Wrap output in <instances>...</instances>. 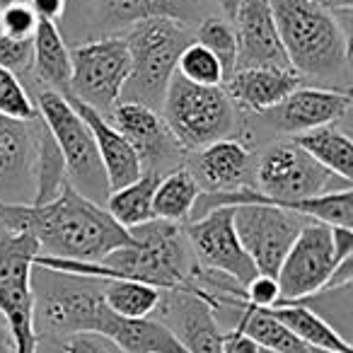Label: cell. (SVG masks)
I'll return each mask as SVG.
<instances>
[{
	"label": "cell",
	"mask_w": 353,
	"mask_h": 353,
	"mask_svg": "<svg viewBox=\"0 0 353 353\" xmlns=\"http://www.w3.org/2000/svg\"><path fill=\"white\" fill-rule=\"evenodd\" d=\"M0 225L30 235L39 256L73 261H99L119 247H131L133 237L102 203H94L65 184L44 203H0Z\"/></svg>",
	"instance_id": "cell-1"
},
{
	"label": "cell",
	"mask_w": 353,
	"mask_h": 353,
	"mask_svg": "<svg viewBox=\"0 0 353 353\" xmlns=\"http://www.w3.org/2000/svg\"><path fill=\"white\" fill-rule=\"evenodd\" d=\"M290 68L305 83L351 92V30L317 0H269Z\"/></svg>",
	"instance_id": "cell-2"
},
{
	"label": "cell",
	"mask_w": 353,
	"mask_h": 353,
	"mask_svg": "<svg viewBox=\"0 0 353 353\" xmlns=\"http://www.w3.org/2000/svg\"><path fill=\"white\" fill-rule=\"evenodd\" d=\"M32 319L39 341L61 343L73 334H104L114 312L104 303V279L32 266Z\"/></svg>",
	"instance_id": "cell-3"
},
{
	"label": "cell",
	"mask_w": 353,
	"mask_h": 353,
	"mask_svg": "<svg viewBox=\"0 0 353 353\" xmlns=\"http://www.w3.org/2000/svg\"><path fill=\"white\" fill-rule=\"evenodd\" d=\"M131 56V73L119 102H138L160 112L167 85L176 73V59L194 41V27L176 20L138 22L123 32Z\"/></svg>",
	"instance_id": "cell-4"
},
{
	"label": "cell",
	"mask_w": 353,
	"mask_h": 353,
	"mask_svg": "<svg viewBox=\"0 0 353 353\" xmlns=\"http://www.w3.org/2000/svg\"><path fill=\"white\" fill-rule=\"evenodd\" d=\"M160 114L189 152L221 138H237L242 126V112L223 85H194L176 73L167 85Z\"/></svg>",
	"instance_id": "cell-5"
},
{
	"label": "cell",
	"mask_w": 353,
	"mask_h": 353,
	"mask_svg": "<svg viewBox=\"0 0 353 353\" xmlns=\"http://www.w3.org/2000/svg\"><path fill=\"white\" fill-rule=\"evenodd\" d=\"M30 94L34 99L37 114L61 150L68 184L85 199L104 206L109 196V182L88 123L63 94L41 85H34Z\"/></svg>",
	"instance_id": "cell-6"
},
{
	"label": "cell",
	"mask_w": 353,
	"mask_h": 353,
	"mask_svg": "<svg viewBox=\"0 0 353 353\" xmlns=\"http://www.w3.org/2000/svg\"><path fill=\"white\" fill-rule=\"evenodd\" d=\"M128 73L131 56L123 34L85 39L70 46V83L63 97L78 99L107 117L121 97Z\"/></svg>",
	"instance_id": "cell-7"
},
{
	"label": "cell",
	"mask_w": 353,
	"mask_h": 353,
	"mask_svg": "<svg viewBox=\"0 0 353 353\" xmlns=\"http://www.w3.org/2000/svg\"><path fill=\"white\" fill-rule=\"evenodd\" d=\"M39 247L30 235L0 230V317L10 329L15 353H37V332L32 319V266Z\"/></svg>",
	"instance_id": "cell-8"
},
{
	"label": "cell",
	"mask_w": 353,
	"mask_h": 353,
	"mask_svg": "<svg viewBox=\"0 0 353 353\" xmlns=\"http://www.w3.org/2000/svg\"><path fill=\"white\" fill-rule=\"evenodd\" d=\"M230 208L232 225L256 274L276 279L281 261L310 218L276 208L271 203H240Z\"/></svg>",
	"instance_id": "cell-9"
},
{
	"label": "cell",
	"mask_w": 353,
	"mask_h": 353,
	"mask_svg": "<svg viewBox=\"0 0 353 353\" xmlns=\"http://www.w3.org/2000/svg\"><path fill=\"white\" fill-rule=\"evenodd\" d=\"M107 119L133 148L143 172L162 176L187 165L189 150L176 141L160 112L138 102H117Z\"/></svg>",
	"instance_id": "cell-10"
},
{
	"label": "cell",
	"mask_w": 353,
	"mask_h": 353,
	"mask_svg": "<svg viewBox=\"0 0 353 353\" xmlns=\"http://www.w3.org/2000/svg\"><path fill=\"white\" fill-rule=\"evenodd\" d=\"M334 269H336V259L332 250V228L317 221H307L276 274L281 293L279 303H293L324 288Z\"/></svg>",
	"instance_id": "cell-11"
},
{
	"label": "cell",
	"mask_w": 353,
	"mask_h": 353,
	"mask_svg": "<svg viewBox=\"0 0 353 353\" xmlns=\"http://www.w3.org/2000/svg\"><path fill=\"white\" fill-rule=\"evenodd\" d=\"M184 235H187L194 261L203 269L221 271L235 279L240 285H247L256 276L254 264L232 225L230 206L213 208L206 216L184 223Z\"/></svg>",
	"instance_id": "cell-12"
},
{
	"label": "cell",
	"mask_w": 353,
	"mask_h": 353,
	"mask_svg": "<svg viewBox=\"0 0 353 353\" xmlns=\"http://www.w3.org/2000/svg\"><path fill=\"white\" fill-rule=\"evenodd\" d=\"M351 112V92L319 85H303L283 102L256 114V126L274 136H298L319 126L339 123Z\"/></svg>",
	"instance_id": "cell-13"
},
{
	"label": "cell",
	"mask_w": 353,
	"mask_h": 353,
	"mask_svg": "<svg viewBox=\"0 0 353 353\" xmlns=\"http://www.w3.org/2000/svg\"><path fill=\"white\" fill-rule=\"evenodd\" d=\"M41 119L0 117V203H32L37 194Z\"/></svg>",
	"instance_id": "cell-14"
},
{
	"label": "cell",
	"mask_w": 353,
	"mask_h": 353,
	"mask_svg": "<svg viewBox=\"0 0 353 353\" xmlns=\"http://www.w3.org/2000/svg\"><path fill=\"white\" fill-rule=\"evenodd\" d=\"M150 317L160 319L187 353H223V332L213 307L189 288L162 290Z\"/></svg>",
	"instance_id": "cell-15"
},
{
	"label": "cell",
	"mask_w": 353,
	"mask_h": 353,
	"mask_svg": "<svg viewBox=\"0 0 353 353\" xmlns=\"http://www.w3.org/2000/svg\"><path fill=\"white\" fill-rule=\"evenodd\" d=\"M184 167L208 194L250 192L256 184V152L240 138H221L189 152Z\"/></svg>",
	"instance_id": "cell-16"
},
{
	"label": "cell",
	"mask_w": 353,
	"mask_h": 353,
	"mask_svg": "<svg viewBox=\"0 0 353 353\" xmlns=\"http://www.w3.org/2000/svg\"><path fill=\"white\" fill-rule=\"evenodd\" d=\"M88 6L83 20L94 37L123 34L148 20H176L194 27L208 15L201 0H90Z\"/></svg>",
	"instance_id": "cell-17"
},
{
	"label": "cell",
	"mask_w": 353,
	"mask_h": 353,
	"mask_svg": "<svg viewBox=\"0 0 353 353\" xmlns=\"http://www.w3.org/2000/svg\"><path fill=\"white\" fill-rule=\"evenodd\" d=\"M237 68H290L269 0H240L232 17Z\"/></svg>",
	"instance_id": "cell-18"
},
{
	"label": "cell",
	"mask_w": 353,
	"mask_h": 353,
	"mask_svg": "<svg viewBox=\"0 0 353 353\" xmlns=\"http://www.w3.org/2000/svg\"><path fill=\"white\" fill-rule=\"evenodd\" d=\"M307 85L293 68H237L223 83L240 112L261 114Z\"/></svg>",
	"instance_id": "cell-19"
},
{
	"label": "cell",
	"mask_w": 353,
	"mask_h": 353,
	"mask_svg": "<svg viewBox=\"0 0 353 353\" xmlns=\"http://www.w3.org/2000/svg\"><path fill=\"white\" fill-rule=\"evenodd\" d=\"M65 99L73 104L75 112L83 117V121L88 123L90 133H92L99 160H102V167H104V172H107L109 192H117V189L131 184L133 179H138V176L143 174L141 162H138L136 152L128 145L126 138L109 123V119L104 117V114L94 112L88 104L78 102V99H73V97H65Z\"/></svg>",
	"instance_id": "cell-20"
},
{
	"label": "cell",
	"mask_w": 353,
	"mask_h": 353,
	"mask_svg": "<svg viewBox=\"0 0 353 353\" xmlns=\"http://www.w3.org/2000/svg\"><path fill=\"white\" fill-rule=\"evenodd\" d=\"M30 78L41 88L59 94L68 92L70 83V46L63 32L54 22H39L32 37V70Z\"/></svg>",
	"instance_id": "cell-21"
},
{
	"label": "cell",
	"mask_w": 353,
	"mask_h": 353,
	"mask_svg": "<svg viewBox=\"0 0 353 353\" xmlns=\"http://www.w3.org/2000/svg\"><path fill=\"white\" fill-rule=\"evenodd\" d=\"M104 336H109L126 353H187L170 329L155 317L128 319L114 312Z\"/></svg>",
	"instance_id": "cell-22"
},
{
	"label": "cell",
	"mask_w": 353,
	"mask_h": 353,
	"mask_svg": "<svg viewBox=\"0 0 353 353\" xmlns=\"http://www.w3.org/2000/svg\"><path fill=\"white\" fill-rule=\"evenodd\" d=\"M290 141L303 148L310 157H314L322 167H327L332 174L353 184V143L348 131L339 128V123L298 133Z\"/></svg>",
	"instance_id": "cell-23"
},
{
	"label": "cell",
	"mask_w": 353,
	"mask_h": 353,
	"mask_svg": "<svg viewBox=\"0 0 353 353\" xmlns=\"http://www.w3.org/2000/svg\"><path fill=\"white\" fill-rule=\"evenodd\" d=\"M269 312L279 319L288 332L295 334V339L305 343L307 348H324V351H339V353H353L351 341L341 339L327 322L310 312L307 307L298 303H279L269 307Z\"/></svg>",
	"instance_id": "cell-24"
},
{
	"label": "cell",
	"mask_w": 353,
	"mask_h": 353,
	"mask_svg": "<svg viewBox=\"0 0 353 353\" xmlns=\"http://www.w3.org/2000/svg\"><path fill=\"white\" fill-rule=\"evenodd\" d=\"M199 194H201V189H199L196 179H194L187 167L172 170L167 174H162L160 182H157L155 196H152V213L160 221L182 223L184 225L192 218Z\"/></svg>",
	"instance_id": "cell-25"
},
{
	"label": "cell",
	"mask_w": 353,
	"mask_h": 353,
	"mask_svg": "<svg viewBox=\"0 0 353 353\" xmlns=\"http://www.w3.org/2000/svg\"><path fill=\"white\" fill-rule=\"evenodd\" d=\"M157 182H160V174L143 172L131 184L117 189V192H109L104 208L126 230L141 225V223L152 221L155 218V213H152V196H155Z\"/></svg>",
	"instance_id": "cell-26"
},
{
	"label": "cell",
	"mask_w": 353,
	"mask_h": 353,
	"mask_svg": "<svg viewBox=\"0 0 353 353\" xmlns=\"http://www.w3.org/2000/svg\"><path fill=\"white\" fill-rule=\"evenodd\" d=\"M293 303L307 307L322 322H327L339 336L351 341L348 336L353 329V283L327 285V288H319L305 298L293 300Z\"/></svg>",
	"instance_id": "cell-27"
},
{
	"label": "cell",
	"mask_w": 353,
	"mask_h": 353,
	"mask_svg": "<svg viewBox=\"0 0 353 353\" xmlns=\"http://www.w3.org/2000/svg\"><path fill=\"white\" fill-rule=\"evenodd\" d=\"M160 293L162 290L155 285L128 279H104L102 288L104 303L109 305V310L128 319L150 317L160 303Z\"/></svg>",
	"instance_id": "cell-28"
},
{
	"label": "cell",
	"mask_w": 353,
	"mask_h": 353,
	"mask_svg": "<svg viewBox=\"0 0 353 353\" xmlns=\"http://www.w3.org/2000/svg\"><path fill=\"white\" fill-rule=\"evenodd\" d=\"M194 41L201 46H206L223 65L225 80L232 75L237 63V37L235 27L228 17L223 15H203L201 20L194 25Z\"/></svg>",
	"instance_id": "cell-29"
},
{
	"label": "cell",
	"mask_w": 353,
	"mask_h": 353,
	"mask_svg": "<svg viewBox=\"0 0 353 353\" xmlns=\"http://www.w3.org/2000/svg\"><path fill=\"white\" fill-rule=\"evenodd\" d=\"M176 75H182L184 80L194 85H223L225 83V73L223 65L206 46L192 44L184 46V51L176 59Z\"/></svg>",
	"instance_id": "cell-30"
},
{
	"label": "cell",
	"mask_w": 353,
	"mask_h": 353,
	"mask_svg": "<svg viewBox=\"0 0 353 353\" xmlns=\"http://www.w3.org/2000/svg\"><path fill=\"white\" fill-rule=\"evenodd\" d=\"M0 117L17 119V121H32L39 117L30 88L22 83L20 75L6 68H0Z\"/></svg>",
	"instance_id": "cell-31"
},
{
	"label": "cell",
	"mask_w": 353,
	"mask_h": 353,
	"mask_svg": "<svg viewBox=\"0 0 353 353\" xmlns=\"http://www.w3.org/2000/svg\"><path fill=\"white\" fill-rule=\"evenodd\" d=\"M37 25H39V20L34 17L32 8L27 6V0H15L0 15V34L8 37V39L30 41L34 37Z\"/></svg>",
	"instance_id": "cell-32"
},
{
	"label": "cell",
	"mask_w": 353,
	"mask_h": 353,
	"mask_svg": "<svg viewBox=\"0 0 353 353\" xmlns=\"http://www.w3.org/2000/svg\"><path fill=\"white\" fill-rule=\"evenodd\" d=\"M0 68L15 75H30L32 70V39L17 41L0 34Z\"/></svg>",
	"instance_id": "cell-33"
},
{
	"label": "cell",
	"mask_w": 353,
	"mask_h": 353,
	"mask_svg": "<svg viewBox=\"0 0 353 353\" xmlns=\"http://www.w3.org/2000/svg\"><path fill=\"white\" fill-rule=\"evenodd\" d=\"M61 348H63V353H126L109 336L94 332L73 334V336L61 341Z\"/></svg>",
	"instance_id": "cell-34"
},
{
	"label": "cell",
	"mask_w": 353,
	"mask_h": 353,
	"mask_svg": "<svg viewBox=\"0 0 353 353\" xmlns=\"http://www.w3.org/2000/svg\"><path fill=\"white\" fill-rule=\"evenodd\" d=\"M281 300L279 293V283H276L274 276H264L256 274L250 283L245 285V303L252 307H274Z\"/></svg>",
	"instance_id": "cell-35"
},
{
	"label": "cell",
	"mask_w": 353,
	"mask_h": 353,
	"mask_svg": "<svg viewBox=\"0 0 353 353\" xmlns=\"http://www.w3.org/2000/svg\"><path fill=\"white\" fill-rule=\"evenodd\" d=\"M34 17L39 22H54L59 25L65 17V0H27Z\"/></svg>",
	"instance_id": "cell-36"
},
{
	"label": "cell",
	"mask_w": 353,
	"mask_h": 353,
	"mask_svg": "<svg viewBox=\"0 0 353 353\" xmlns=\"http://www.w3.org/2000/svg\"><path fill=\"white\" fill-rule=\"evenodd\" d=\"M261 348L252 341L240 329H225L223 332V353H259Z\"/></svg>",
	"instance_id": "cell-37"
},
{
	"label": "cell",
	"mask_w": 353,
	"mask_h": 353,
	"mask_svg": "<svg viewBox=\"0 0 353 353\" xmlns=\"http://www.w3.org/2000/svg\"><path fill=\"white\" fill-rule=\"evenodd\" d=\"M332 250L336 264L353 256V228H332Z\"/></svg>",
	"instance_id": "cell-38"
},
{
	"label": "cell",
	"mask_w": 353,
	"mask_h": 353,
	"mask_svg": "<svg viewBox=\"0 0 353 353\" xmlns=\"http://www.w3.org/2000/svg\"><path fill=\"white\" fill-rule=\"evenodd\" d=\"M0 353H15V343H12L10 329H8V324L3 317H0Z\"/></svg>",
	"instance_id": "cell-39"
},
{
	"label": "cell",
	"mask_w": 353,
	"mask_h": 353,
	"mask_svg": "<svg viewBox=\"0 0 353 353\" xmlns=\"http://www.w3.org/2000/svg\"><path fill=\"white\" fill-rule=\"evenodd\" d=\"M88 3L90 0H65V17H73V20L78 22L80 15H83V10L88 8Z\"/></svg>",
	"instance_id": "cell-40"
},
{
	"label": "cell",
	"mask_w": 353,
	"mask_h": 353,
	"mask_svg": "<svg viewBox=\"0 0 353 353\" xmlns=\"http://www.w3.org/2000/svg\"><path fill=\"white\" fill-rule=\"evenodd\" d=\"M237 3L240 0H213V6L221 10V15L223 17H228V20L232 22V17H235V12H237Z\"/></svg>",
	"instance_id": "cell-41"
},
{
	"label": "cell",
	"mask_w": 353,
	"mask_h": 353,
	"mask_svg": "<svg viewBox=\"0 0 353 353\" xmlns=\"http://www.w3.org/2000/svg\"><path fill=\"white\" fill-rule=\"evenodd\" d=\"M10 3H15V0H0V15H3V10H6Z\"/></svg>",
	"instance_id": "cell-42"
},
{
	"label": "cell",
	"mask_w": 353,
	"mask_h": 353,
	"mask_svg": "<svg viewBox=\"0 0 353 353\" xmlns=\"http://www.w3.org/2000/svg\"><path fill=\"white\" fill-rule=\"evenodd\" d=\"M307 353H339V351H324V348H307Z\"/></svg>",
	"instance_id": "cell-43"
},
{
	"label": "cell",
	"mask_w": 353,
	"mask_h": 353,
	"mask_svg": "<svg viewBox=\"0 0 353 353\" xmlns=\"http://www.w3.org/2000/svg\"><path fill=\"white\" fill-rule=\"evenodd\" d=\"M49 343V351H51V341H46ZM59 348H61V343H59ZM51 353H63V348H61V351H51Z\"/></svg>",
	"instance_id": "cell-44"
},
{
	"label": "cell",
	"mask_w": 353,
	"mask_h": 353,
	"mask_svg": "<svg viewBox=\"0 0 353 353\" xmlns=\"http://www.w3.org/2000/svg\"><path fill=\"white\" fill-rule=\"evenodd\" d=\"M317 3H322V6H329V3H332V0H317Z\"/></svg>",
	"instance_id": "cell-45"
},
{
	"label": "cell",
	"mask_w": 353,
	"mask_h": 353,
	"mask_svg": "<svg viewBox=\"0 0 353 353\" xmlns=\"http://www.w3.org/2000/svg\"><path fill=\"white\" fill-rule=\"evenodd\" d=\"M259 353H271V351H259Z\"/></svg>",
	"instance_id": "cell-46"
},
{
	"label": "cell",
	"mask_w": 353,
	"mask_h": 353,
	"mask_svg": "<svg viewBox=\"0 0 353 353\" xmlns=\"http://www.w3.org/2000/svg\"><path fill=\"white\" fill-rule=\"evenodd\" d=\"M0 230H3V225H0Z\"/></svg>",
	"instance_id": "cell-47"
}]
</instances>
